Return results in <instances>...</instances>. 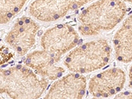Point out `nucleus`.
<instances>
[{
  "instance_id": "15",
  "label": "nucleus",
  "mask_w": 132,
  "mask_h": 99,
  "mask_svg": "<svg viewBox=\"0 0 132 99\" xmlns=\"http://www.w3.org/2000/svg\"><path fill=\"white\" fill-rule=\"evenodd\" d=\"M90 99H102V98H98V97H95V96H94V97H93V98H90Z\"/></svg>"
},
{
  "instance_id": "9",
  "label": "nucleus",
  "mask_w": 132,
  "mask_h": 99,
  "mask_svg": "<svg viewBox=\"0 0 132 99\" xmlns=\"http://www.w3.org/2000/svg\"><path fill=\"white\" fill-rule=\"evenodd\" d=\"M24 63L38 75L48 81H56L61 78L65 69L46 51L35 50L27 55Z\"/></svg>"
},
{
  "instance_id": "6",
  "label": "nucleus",
  "mask_w": 132,
  "mask_h": 99,
  "mask_svg": "<svg viewBox=\"0 0 132 99\" xmlns=\"http://www.w3.org/2000/svg\"><path fill=\"white\" fill-rule=\"evenodd\" d=\"M95 0H35L29 13L35 20L44 23L58 21L71 11Z\"/></svg>"
},
{
  "instance_id": "12",
  "label": "nucleus",
  "mask_w": 132,
  "mask_h": 99,
  "mask_svg": "<svg viewBox=\"0 0 132 99\" xmlns=\"http://www.w3.org/2000/svg\"><path fill=\"white\" fill-rule=\"evenodd\" d=\"M112 99H132V91L120 92Z\"/></svg>"
},
{
  "instance_id": "11",
  "label": "nucleus",
  "mask_w": 132,
  "mask_h": 99,
  "mask_svg": "<svg viewBox=\"0 0 132 99\" xmlns=\"http://www.w3.org/2000/svg\"><path fill=\"white\" fill-rule=\"evenodd\" d=\"M28 0H0V23L5 24L10 22L21 9Z\"/></svg>"
},
{
  "instance_id": "1",
  "label": "nucleus",
  "mask_w": 132,
  "mask_h": 99,
  "mask_svg": "<svg viewBox=\"0 0 132 99\" xmlns=\"http://www.w3.org/2000/svg\"><path fill=\"white\" fill-rule=\"evenodd\" d=\"M126 13L123 0H96L79 15V32L90 37L111 31L123 21Z\"/></svg>"
},
{
  "instance_id": "10",
  "label": "nucleus",
  "mask_w": 132,
  "mask_h": 99,
  "mask_svg": "<svg viewBox=\"0 0 132 99\" xmlns=\"http://www.w3.org/2000/svg\"><path fill=\"white\" fill-rule=\"evenodd\" d=\"M114 55L123 63L132 62V13L123 21L113 37Z\"/></svg>"
},
{
  "instance_id": "7",
  "label": "nucleus",
  "mask_w": 132,
  "mask_h": 99,
  "mask_svg": "<svg viewBox=\"0 0 132 99\" xmlns=\"http://www.w3.org/2000/svg\"><path fill=\"white\" fill-rule=\"evenodd\" d=\"M126 81V73L122 68H109L92 77L88 83V90L95 97H110L120 93Z\"/></svg>"
},
{
  "instance_id": "16",
  "label": "nucleus",
  "mask_w": 132,
  "mask_h": 99,
  "mask_svg": "<svg viewBox=\"0 0 132 99\" xmlns=\"http://www.w3.org/2000/svg\"><path fill=\"white\" fill-rule=\"evenodd\" d=\"M0 99H3V98H0Z\"/></svg>"
},
{
  "instance_id": "13",
  "label": "nucleus",
  "mask_w": 132,
  "mask_h": 99,
  "mask_svg": "<svg viewBox=\"0 0 132 99\" xmlns=\"http://www.w3.org/2000/svg\"><path fill=\"white\" fill-rule=\"evenodd\" d=\"M128 77H129V85L130 87V88L132 89V65L130 66V68H129Z\"/></svg>"
},
{
  "instance_id": "5",
  "label": "nucleus",
  "mask_w": 132,
  "mask_h": 99,
  "mask_svg": "<svg viewBox=\"0 0 132 99\" xmlns=\"http://www.w3.org/2000/svg\"><path fill=\"white\" fill-rule=\"evenodd\" d=\"M40 25L31 17L23 16L14 22L5 37V42L19 56H24L36 44Z\"/></svg>"
},
{
  "instance_id": "3",
  "label": "nucleus",
  "mask_w": 132,
  "mask_h": 99,
  "mask_svg": "<svg viewBox=\"0 0 132 99\" xmlns=\"http://www.w3.org/2000/svg\"><path fill=\"white\" fill-rule=\"evenodd\" d=\"M112 48L104 38L93 40L69 52L63 65L71 73L87 74L104 68L110 62Z\"/></svg>"
},
{
  "instance_id": "8",
  "label": "nucleus",
  "mask_w": 132,
  "mask_h": 99,
  "mask_svg": "<svg viewBox=\"0 0 132 99\" xmlns=\"http://www.w3.org/2000/svg\"><path fill=\"white\" fill-rule=\"evenodd\" d=\"M87 85L85 77L71 73L54 81L42 99H82Z\"/></svg>"
},
{
  "instance_id": "4",
  "label": "nucleus",
  "mask_w": 132,
  "mask_h": 99,
  "mask_svg": "<svg viewBox=\"0 0 132 99\" xmlns=\"http://www.w3.org/2000/svg\"><path fill=\"white\" fill-rule=\"evenodd\" d=\"M79 35L69 24H57L47 29L41 36L42 50L49 53L57 63L65 54L77 46Z\"/></svg>"
},
{
  "instance_id": "2",
  "label": "nucleus",
  "mask_w": 132,
  "mask_h": 99,
  "mask_svg": "<svg viewBox=\"0 0 132 99\" xmlns=\"http://www.w3.org/2000/svg\"><path fill=\"white\" fill-rule=\"evenodd\" d=\"M48 83L26 65H15L0 71V92L11 99H39Z\"/></svg>"
},
{
  "instance_id": "14",
  "label": "nucleus",
  "mask_w": 132,
  "mask_h": 99,
  "mask_svg": "<svg viewBox=\"0 0 132 99\" xmlns=\"http://www.w3.org/2000/svg\"><path fill=\"white\" fill-rule=\"evenodd\" d=\"M123 2H128L129 3H131L132 4V0H123Z\"/></svg>"
}]
</instances>
